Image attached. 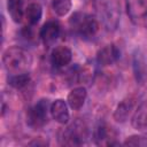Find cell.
I'll return each instance as SVG.
<instances>
[{"instance_id":"cell-15","label":"cell","mask_w":147,"mask_h":147,"mask_svg":"<svg viewBox=\"0 0 147 147\" xmlns=\"http://www.w3.org/2000/svg\"><path fill=\"white\" fill-rule=\"evenodd\" d=\"M30 83V75L29 72H21L14 74L8 77V84L14 88H23Z\"/></svg>"},{"instance_id":"cell-7","label":"cell","mask_w":147,"mask_h":147,"mask_svg":"<svg viewBox=\"0 0 147 147\" xmlns=\"http://www.w3.org/2000/svg\"><path fill=\"white\" fill-rule=\"evenodd\" d=\"M131 124L136 130L147 133V102H141L134 110Z\"/></svg>"},{"instance_id":"cell-8","label":"cell","mask_w":147,"mask_h":147,"mask_svg":"<svg viewBox=\"0 0 147 147\" xmlns=\"http://www.w3.org/2000/svg\"><path fill=\"white\" fill-rule=\"evenodd\" d=\"M72 52L67 46H57L52 52V63L56 68L65 67L71 62Z\"/></svg>"},{"instance_id":"cell-12","label":"cell","mask_w":147,"mask_h":147,"mask_svg":"<svg viewBox=\"0 0 147 147\" xmlns=\"http://www.w3.org/2000/svg\"><path fill=\"white\" fill-rule=\"evenodd\" d=\"M86 96H87L86 88L83 87V86H79V87H76V88L71 90V92L68 94L67 102H68V105L71 109L78 110L84 106Z\"/></svg>"},{"instance_id":"cell-2","label":"cell","mask_w":147,"mask_h":147,"mask_svg":"<svg viewBox=\"0 0 147 147\" xmlns=\"http://www.w3.org/2000/svg\"><path fill=\"white\" fill-rule=\"evenodd\" d=\"M70 24L83 38H92L99 30L98 20L87 14H74L70 18Z\"/></svg>"},{"instance_id":"cell-4","label":"cell","mask_w":147,"mask_h":147,"mask_svg":"<svg viewBox=\"0 0 147 147\" xmlns=\"http://www.w3.org/2000/svg\"><path fill=\"white\" fill-rule=\"evenodd\" d=\"M121 56V51L114 44L106 45L96 54V61L101 65H111Z\"/></svg>"},{"instance_id":"cell-6","label":"cell","mask_w":147,"mask_h":147,"mask_svg":"<svg viewBox=\"0 0 147 147\" xmlns=\"http://www.w3.org/2000/svg\"><path fill=\"white\" fill-rule=\"evenodd\" d=\"M68 103L63 99H56L51 105V115L60 124H67L69 122L70 115L68 110Z\"/></svg>"},{"instance_id":"cell-5","label":"cell","mask_w":147,"mask_h":147,"mask_svg":"<svg viewBox=\"0 0 147 147\" xmlns=\"http://www.w3.org/2000/svg\"><path fill=\"white\" fill-rule=\"evenodd\" d=\"M78 123L69 126L63 133V144L65 145H80L84 142V138L86 137L85 127L83 125H77Z\"/></svg>"},{"instance_id":"cell-18","label":"cell","mask_w":147,"mask_h":147,"mask_svg":"<svg viewBox=\"0 0 147 147\" xmlns=\"http://www.w3.org/2000/svg\"><path fill=\"white\" fill-rule=\"evenodd\" d=\"M109 127H107L103 123H100L96 127H95V131H94V140L98 145H101L103 140H106L108 138V131Z\"/></svg>"},{"instance_id":"cell-17","label":"cell","mask_w":147,"mask_h":147,"mask_svg":"<svg viewBox=\"0 0 147 147\" xmlns=\"http://www.w3.org/2000/svg\"><path fill=\"white\" fill-rule=\"evenodd\" d=\"M124 146H133V147H147V138L139 134H133L126 138L123 142Z\"/></svg>"},{"instance_id":"cell-14","label":"cell","mask_w":147,"mask_h":147,"mask_svg":"<svg viewBox=\"0 0 147 147\" xmlns=\"http://www.w3.org/2000/svg\"><path fill=\"white\" fill-rule=\"evenodd\" d=\"M41 16H42V8H41L40 3L32 2V3L28 5V7L25 8V18L28 20V22L31 25L37 24L40 21Z\"/></svg>"},{"instance_id":"cell-19","label":"cell","mask_w":147,"mask_h":147,"mask_svg":"<svg viewBox=\"0 0 147 147\" xmlns=\"http://www.w3.org/2000/svg\"><path fill=\"white\" fill-rule=\"evenodd\" d=\"M144 21H145V25L147 26V16H145V18H144Z\"/></svg>"},{"instance_id":"cell-11","label":"cell","mask_w":147,"mask_h":147,"mask_svg":"<svg viewBox=\"0 0 147 147\" xmlns=\"http://www.w3.org/2000/svg\"><path fill=\"white\" fill-rule=\"evenodd\" d=\"M127 14L132 20L147 16V0H126Z\"/></svg>"},{"instance_id":"cell-9","label":"cell","mask_w":147,"mask_h":147,"mask_svg":"<svg viewBox=\"0 0 147 147\" xmlns=\"http://www.w3.org/2000/svg\"><path fill=\"white\" fill-rule=\"evenodd\" d=\"M59 34H60V25L55 21L46 22L42 25V28L40 29V33H39L41 40L46 45H49V44L54 42L57 39Z\"/></svg>"},{"instance_id":"cell-10","label":"cell","mask_w":147,"mask_h":147,"mask_svg":"<svg viewBox=\"0 0 147 147\" xmlns=\"http://www.w3.org/2000/svg\"><path fill=\"white\" fill-rule=\"evenodd\" d=\"M134 107V99L133 98H126L124 100H122L115 111H114V119L118 123H123L127 119V117L130 116V114L132 113Z\"/></svg>"},{"instance_id":"cell-3","label":"cell","mask_w":147,"mask_h":147,"mask_svg":"<svg viewBox=\"0 0 147 147\" xmlns=\"http://www.w3.org/2000/svg\"><path fill=\"white\" fill-rule=\"evenodd\" d=\"M51 105L47 99H40L32 108L28 110L26 123L33 129H39L44 126L48 118V113H51Z\"/></svg>"},{"instance_id":"cell-13","label":"cell","mask_w":147,"mask_h":147,"mask_svg":"<svg viewBox=\"0 0 147 147\" xmlns=\"http://www.w3.org/2000/svg\"><path fill=\"white\" fill-rule=\"evenodd\" d=\"M7 9L15 23H21L25 16V9L23 8L22 0H7Z\"/></svg>"},{"instance_id":"cell-16","label":"cell","mask_w":147,"mask_h":147,"mask_svg":"<svg viewBox=\"0 0 147 147\" xmlns=\"http://www.w3.org/2000/svg\"><path fill=\"white\" fill-rule=\"evenodd\" d=\"M71 0H53L52 7L59 16L67 15L71 9Z\"/></svg>"},{"instance_id":"cell-1","label":"cell","mask_w":147,"mask_h":147,"mask_svg":"<svg viewBox=\"0 0 147 147\" xmlns=\"http://www.w3.org/2000/svg\"><path fill=\"white\" fill-rule=\"evenodd\" d=\"M2 62L7 71L14 75V74L26 72L25 70L30 65L31 60L29 54L23 48L13 46L5 51L2 56Z\"/></svg>"}]
</instances>
